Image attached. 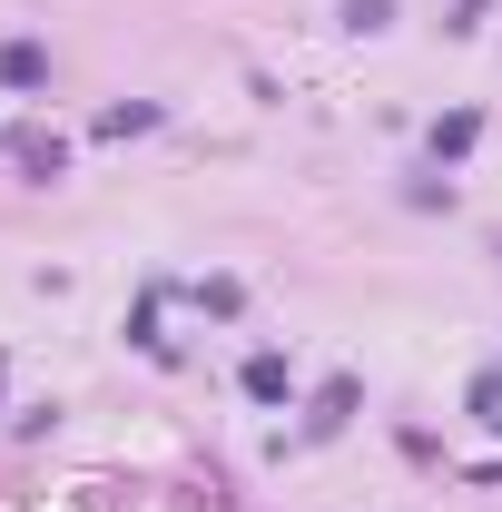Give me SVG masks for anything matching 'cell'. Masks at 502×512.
Listing matches in <instances>:
<instances>
[{
  "mask_svg": "<svg viewBox=\"0 0 502 512\" xmlns=\"http://www.w3.org/2000/svg\"><path fill=\"white\" fill-rule=\"evenodd\" d=\"M247 394H256V404H286V365H276V355H256V365H247Z\"/></svg>",
  "mask_w": 502,
  "mask_h": 512,
  "instance_id": "1",
  "label": "cell"
},
{
  "mask_svg": "<svg viewBox=\"0 0 502 512\" xmlns=\"http://www.w3.org/2000/svg\"><path fill=\"white\" fill-rule=\"evenodd\" d=\"M0 79H20V89H30V79H40V50H30V40H10V50H0Z\"/></svg>",
  "mask_w": 502,
  "mask_h": 512,
  "instance_id": "2",
  "label": "cell"
},
{
  "mask_svg": "<svg viewBox=\"0 0 502 512\" xmlns=\"http://www.w3.org/2000/svg\"><path fill=\"white\" fill-rule=\"evenodd\" d=\"M345 20H355V30H384V20H394V0H345Z\"/></svg>",
  "mask_w": 502,
  "mask_h": 512,
  "instance_id": "3",
  "label": "cell"
},
{
  "mask_svg": "<svg viewBox=\"0 0 502 512\" xmlns=\"http://www.w3.org/2000/svg\"><path fill=\"white\" fill-rule=\"evenodd\" d=\"M473 20H483V0H463V10H453V30H473Z\"/></svg>",
  "mask_w": 502,
  "mask_h": 512,
  "instance_id": "4",
  "label": "cell"
}]
</instances>
